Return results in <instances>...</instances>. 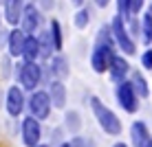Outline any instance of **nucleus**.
Segmentation results:
<instances>
[{"mask_svg": "<svg viewBox=\"0 0 152 147\" xmlns=\"http://www.w3.org/2000/svg\"><path fill=\"white\" fill-rule=\"evenodd\" d=\"M91 106H93V112H95V117H97V121H99V125H102V130H104L106 134L117 136L119 132H121V123H119V119L115 117L113 110H108V108L97 99V97H91Z\"/></svg>", "mask_w": 152, "mask_h": 147, "instance_id": "nucleus-1", "label": "nucleus"}, {"mask_svg": "<svg viewBox=\"0 0 152 147\" xmlns=\"http://www.w3.org/2000/svg\"><path fill=\"white\" fill-rule=\"evenodd\" d=\"M29 108L33 119H46L51 112V101H49V94L46 92H33V97L29 99Z\"/></svg>", "mask_w": 152, "mask_h": 147, "instance_id": "nucleus-2", "label": "nucleus"}, {"mask_svg": "<svg viewBox=\"0 0 152 147\" xmlns=\"http://www.w3.org/2000/svg\"><path fill=\"white\" fill-rule=\"evenodd\" d=\"M117 99H119V106H121L126 112H137L139 101H137V94L132 90V83H119L117 88Z\"/></svg>", "mask_w": 152, "mask_h": 147, "instance_id": "nucleus-3", "label": "nucleus"}, {"mask_svg": "<svg viewBox=\"0 0 152 147\" xmlns=\"http://www.w3.org/2000/svg\"><path fill=\"white\" fill-rule=\"evenodd\" d=\"M110 33L115 35V40L119 42V46L124 49L126 55H132V53H134V42L130 40L128 33H126V27H124V20H121V18H115V20H113Z\"/></svg>", "mask_w": 152, "mask_h": 147, "instance_id": "nucleus-4", "label": "nucleus"}, {"mask_svg": "<svg viewBox=\"0 0 152 147\" xmlns=\"http://www.w3.org/2000/svg\"><path fill=\"white\" fill-rule=\"evenodd\" d=\"M20 81H22V86L27 88V90H33V88L38 86V81H40V66L35 64V62L22 64V68H20Z\"/></svg>", "mask_w": 152, "mask_h": 147, "instance_id": "nucleus-5", "label": "nucleus"}, {"mask_svg": "<svg viewBox=\"0 0 152 147\" xmlns=\"http://www.w3.org/2000/svg\"><path fill=\"white\" fill-rule=\"evenodd\" d=\"M40 134H42V130H40V123H38V121H35L33 117L24 119V123H22V136H24V145H27V147H38Z\"/></svg>", "mask_w": 152, "mask_h": 147, "instance_id": "nucleus-6", "label": "nucleus"}, {"mask_svg": "<svg viewBox=\"0 0 152 147\" xmlns=\"http://www.w3.org/2000/svg\"><path fill=\"white\" fill-rule=\"evenodd\" d=\"M110 62H113V49L110 46H97L93 57H91L93 68H95L97 72H106V68L110 66Z\"/></svg>", "mask_w": 152, "mask_h": 147, "instance_id": "nucleus-7", "label": "nucleus"}, {"mask_svg": "<svg viewBox=\"0 0 152 147\" xmlns=\"http://www.w3.org/2000/svg\"><path fill=\"white\" fill-rule=\"evenodd\" d=\"M22 108H24L22 90H20L18 86L9 88V92H7V110H9V114H11V117H18V114L22 112Z\"/></svg>", "mask_w": 152, "mask_h": 147, "instance_id": "nucleus-8", "label": "nucleus"}, {"mask_svg": "<svg viewBox=\"0 0 152 147\" xmlns=\"http://www.w3.org/2000/svg\"><path fill=\"white\" fill-rule=\"evenodd\" d=\"M22 33L27 31V33H31V31H35L40 27V22H42V15L40 11L35 7H27V9H22Z\"/></svg>", "mask_w": 152, "mask_h": 147, "instance_id": "nucleus-9", "label": "nucleus"}, {"mask_svg": "<svg viewBox=\"0 0 152 147\" xmlns=\"http://www.w3.org/2000/svg\"><path fill=\"white\" fill-rule=\"evenodd\" d=\"M4 13H7L9 24H18L22 18V0H7L4 2Z\"/></svg>", "mask_w": 152, "mask_h": 147, "instance_id": "nucleus-10", "label": "nucleus"}, {"mask_svg": "<svg viewBox=\"0 0 152 147\" xmlns=\"http://www.w3.org/2000/svg\"><path fill=\"white\" fill-rule=\"evenodd\" d=\"M49 101L53 103L55 108H64L66 103V90L60 81H51V94H49Z\"/></svg>", "mask_w": 152, "mask_h": 147, "instance_id": "nucleus-11", "label": "nucleus"}, {"mask_svg": "<svg viewBox=\"0 0 152 147\" xmlns=\"http://www.w3.org/2000/svg\"><path fill=\"white\" fill-rule=\"evenodd\" d=\"M22 49H24V33L22 31H11V35H9V53L13 57H20L22 55Z\"/></svg>", "mask_w": 152, "mask_h": 147, "instance_id": "nucleus-12", "label": "nucleus"}, {"mask_svg": "<svg viewBox=\"0 0 152 147\" xmlns=\"http://www.w3.org/2000/svg\"><path fill=\"white\" fill-rule=\"evenodd\" d=\"M128 62L124 59V57H113V62H110V75H113V79H117V81H121L126 75H128Z\"/></svg>", "mask_w": 152, "mask_h": 147, "instance_id": "nucleus-13", "label": "nucleus"}, {"mask_svg": "<svg viewBox=\"0 0 152 147\" xmlns=\"http://www.w3.org/2000/svg\"><path fill=\"white\" fill-rule=\"evenodd\" d=\"M22 55L27 57V62H35V57L40 55V49H38V38H35V35H29V38H24V49H22Z\"/></svg>", "mask_w": 152, "mask_h": 147, "instance_id": "nucleus-14", "label": "nucleus"}, {"mask_svg": "<svg viewBox=\"0 0 152 147\" xmlns=\"http://www.w3.org/2000/svg\"><path fill=\"white\" fill-rule=\"evenodd\" d=\"M132 140H134V147H143L145 140H148V130H145L143 123H134L132 125Z\"/></svg>", "mask_w": 152, "mask_h": 147, "instance_id": "nucleus-15", "label": "nucleus"}, {"mask_svg": "<svg viewBox=\"0 0 152 147\" xmlns=\"http://www.w3.org/2000/svg\"><path fill=\"white\" fill-rule=\"evenodd\" d=\"M49 38H53V44H51V46L60 51V49H62V29H60V22H57V20L51 22V33H49Z\"/></svg>", "mask_w": 152, "mask_h": 147, "instance_id": "nucleus-16", "label": "nucleus"}, {"mask_svg": "<svg viewBox=\"0 0 152 147\" xmlns=\"http://www.w3.org/2000/svg\"><path fill=\"white\" fill-rule=\"evenodd\" d=\"M141 35H143V42L148 44V42H152V15L145 13L143 20H141Z\"/></svg>", "mask_w": 152, "mask_h": 147, "instance_id": "nucleus-17", "label": "nucleus"}, {"mask_svg": "<svg viewBox=\"0 0 152 147\" xmlns=\"http://www.w3.org/2000/svg\"><path fill=\"white\" fill-rule=\"evenodd\" d=\"M51 70H53V75H57V77H66V75H69V68H66L64 57H55V59H53V66H51Z\"/></svg>", "mask_w": 152, "mask_h": 147, "instance_id": "nucleus-18", "label": "nucleus"}, {"mask_svg": "<svg viewBox=\"0 0 152 147\" xmlns=\"http://www.w3.org/2000/svg\"><path fill=\"white\" fill-rule=\"evenodd\" d=\"M49 40H51V38H49V33H44V35H42V38L38 40V49H40V55H42V57H49L51 49H53Z\"/></svg>", "mask_w": 152, "mask_h": 147, "instance_id": "nucleus-19", "label": "nucleus"}, {"mask_svg": "<svg viewBox=\"0 0 152 147\" xmlns=\"http://www.w3.org/2000/svg\"><path fill=\"white\" fill-rule=\"evenodd\" d=\"M132 83H134L132 90H137L141 97H145V94H148V86H145V79H143L141 75H134V81H132Z\"/></svg>", "mask_w": 152, "mask_h": 147, "instance_id": "nucleus-20", "label": "nucleus"}, {"mask_svg": "<svg viewBox=\"0 0 152 147\" xmlns=\"http://www.w3.org/2000/svg\"><path fill=\"white\" fill-rule=\"evenodd\" d=\"M88 20H91V15H88V9H82V11H77V15H75V27L84 29V27L88 24Z\"/></svg>", "mask_w": 152, "mask_h": 147, "instance_id": "nucleus-21", "label": "nucleus"}, {"mask_svg": "<svg viewBox=\"0 0 152 147\" xmlns=\"http://www.w3.org/2000/svg\"><path fill=\"white\" fill-rule=\"evenodd\" d=\"M80 117H77V112H71L66 114V123H69V127H73V132H75L77 127H80V121H77Z\"/></svg>", "mask_w": 152, "mask_h": 147, "instance_id": "nucleus-22", "label": "nucleus"}, {"mask_svg": "<svg viewBox=\"0 0 152 147\" xmlns=\"http://www.w3.org/2000/svg\"><path fill=\"white\" fill-rule=\"evenodd\" d=\"M141 64H143V68L152 70V51H145V53L141 55Z\"/></svg>", "mask_w": 152, "mask_h": 147, "instance_id": "nucleus-23", "label": "nucleus"}, {"mask_svg": "<svg viewBox=\"0 0 152 147\" xmlns=\"http://www.w3.org/2000/svg\"><path fill=\"white\" fill-rule=\"evenodd\" d=\"M128 4H130V0H119V13L124 15V18H130V9H128ZM121 18V20H124Z\"/></svg>", "mask_w": 152, "mask_h": 147, "instance_id": "nucleus-24", "label": "nucleus"}, {"mask_svg": "<svg viewBox=\"0 0 152 147\" xmlns=\"http://www.w3.org/2000/svg\"><path fill=\"white\" fill-rule=\"evenodd\" d=\"M141 7H143V0H130V4H128L130 13H137V11H141Z\"/></svg>", "mask_w": 152, "mask_h": 147, "instance_id": "nucleus-25", "label": "nucleus"}, {"mask_svg": "<svg viewBox=\"0 0 152 147\" xmlns=\"http://www.w3.org/2000/svg\"><path fill=\"white\" fill-rule=\"evenodd\" d=\"M40 2H42V7H44V9H51V7H53V0H40Z\"/></svg>", "mask_w": 152, "mask_h": 147, "instance_id": "nucleus-26", "label": "nucleus"}, {"mask_svg": "<svg viewBox=\"0 0 152 147\" xmlns=\"http://www.w3.org/2000/svg\"><path fill=\"white\" fill-rule=\"evenodd\" d=\"M108 2H110V0H95L97 7H108Z\"/></svg>", "mask_w": 152, "mask_h": 147, "instance_id": "nucleus-27", "label": "nucleus"}, {"mask_svg": "<svg viewBox=\"0 0 152 147\" xmlns=\"http://www.w3.org/2000/svg\"><path fill=\"white\" fill-rule=\"evenodd\" d=\"M71 2H73V4H75V7H80V4L84 2V0H71Z\"/></svg>", "mask_w": 152, "mask_h": 147, "instance_id": "nucleus-28", "label": "nucleus"}, {"mask_svg": "<svg viewBox=\"0 0 152 147\" xmlns=\"http://www.w3.org/2000/svg\"><path fill=\"white\" fill-rule=\"evenodd\" d=\"M143 147H152V138H148V140H145V145Z\"/></svg>", "mask_w": 152, "mask_h": 147, "instance_id": "nucleus-29", "label": "nucleus"}, {"mask_svg": "<svg viewBox=\"0 0 152 147\" xmlns=\"http://www.w3.org/2000/svg\"><path fill=\"white\" fill-rule=\"evenodd\" d=\"M115 147H128V145H124V143H117V145H115Z\"/></svg>", "mask_w": 152, "mask_h": 147, "instance_id": "nucleus-30", "label": "nucleus"}, {"mask_svg": "<svg viewBox=\"0 0 152 147\" xmlns=\"http://www.w3.org/2000/svg\"><path fill=\"white\" fill-rule=\"evenodd\" d=\"M62 147H73V145H71V143H64V145H62Z\"/></svg>", "mask_w": 152, "mask_h": 147, "instance_id": "nucleus-31", "label": "nucleus"}, {"mask_svg": "<svg viewBox=\"0 0 152 147\" xmlns=\"http://www.w3.org/2000/svg\"><path fill=\"white\" fill-rule=\"evenodd\" d=\"M38 147H46V145H38Z\"/></svg>", "mask_w": 152, "mask_h": 147, "instance_id": "nucleus-32", "label": "nucleus"}]
</instances>
